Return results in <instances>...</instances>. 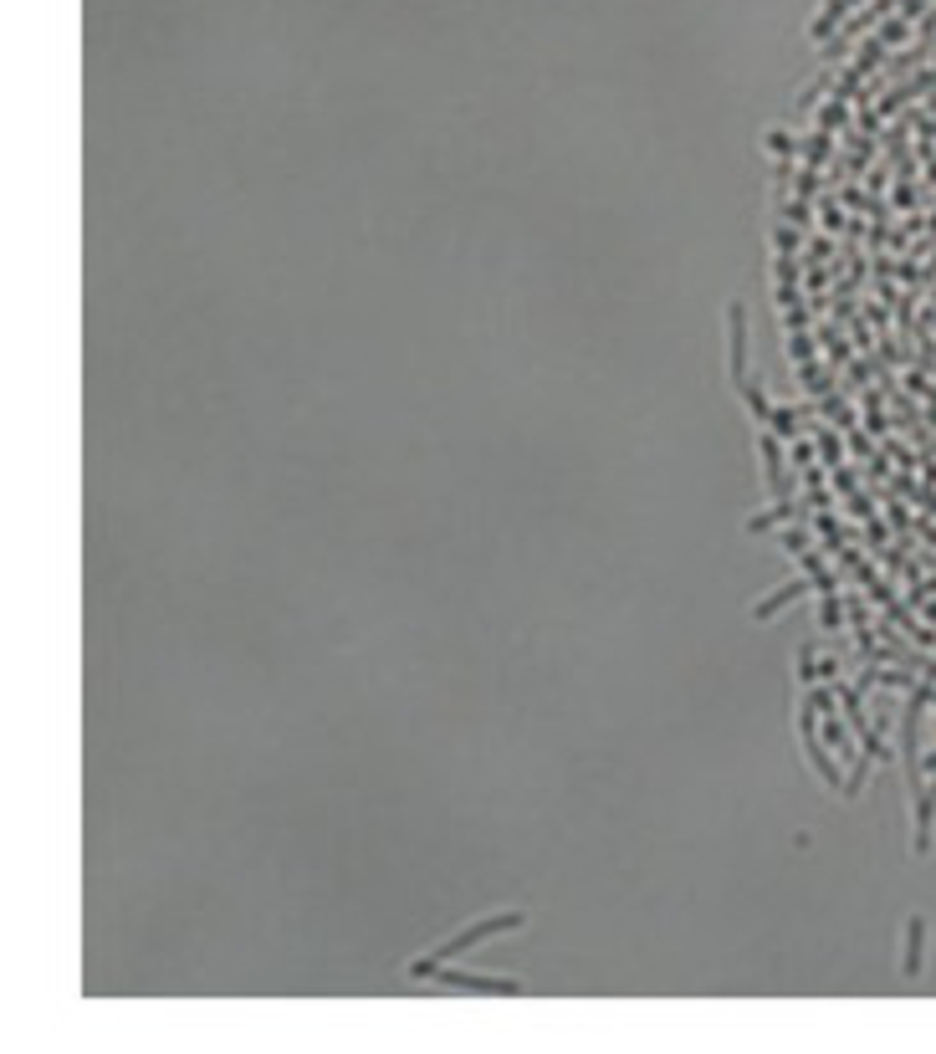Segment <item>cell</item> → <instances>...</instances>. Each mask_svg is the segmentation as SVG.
<instances>
[{
    "label": "cell",
    "mask_w": 936,
    "mask_h": 1054,
    "mask_svg": "<svg viewBox=\"0 0 936 1054\" xmlns=\"http://www.w3.org/2000/svg\"><path fill=\"white\" fill-rule=\"evenodd\" d=\"M814 655H819L814 645H804V650L793 655V676H798V686H814V681H819V661H814Z\"/></svg>",
    "instance_id": "cell-10"
},
{
    "label": "cell",
    "mask_w": 936,
    "mask_h": 1054,
    "mask_svg": "<svg viewBox=\"0 0 936 1054\" xmlns=\"http://www.w3.org/2000/svg\"><path fill=\"white\" fill-rule=\"evenodd\" d=\"M804 594H819V579H814V574L788 579V584H778L768 599H757V604H752V620H763V625H768V620H778V609H788L793 599H804Z\"/></svg>",
    "instance_id": "cell-4"
},
{
    "label": "cell",
    "mask_w": 936,
    "mask_h": 1054,
    "mask_svg": "<svg viewBox=\"0 0 936 1054\" xmlns=\"http://www.w3.org/2000/svg\"><path fill=\"white\" fill-rule=\"evenodd\" d=\"M931 824H936V783H926L916 799V840H911L916 855H931Z\"/></svg>",
    "instance_id": "cell-7"
},
{
    "label": "cell",
    "mask_w": 936,
    "mask_h": 1054,
    "mask_svg": "<svg viewBox=\"0 0 936 1054\" xmlns=\"http://www.w3.org/2000/svg\"><path fill=\"white\" fill-rule=\"evenodd\" d=\"M819 676L824 681H839V661H834V655H824V661H819Z\"/></svg>",
    "instance_id": "cell-13"
},
{
    "label": "cell",
    "mask_w": 936,
    "mask_h": 1054,
    "mask_svg": "<svg viewBox=\"0 0 936 1054\" xmlns=\"http://www.w3.org/2000/svg\"><path fill=\"white\" fill-rule=\"evenodd\" d=\"M926 968V916H911L906 921V957H901V973L906 978H921Z\"/></svg>",
    "instance_id": "cell-5"
},
{
    "label": "cell",
    "mask_w": 936,
    "mask_h": 1054,
    "mask_svg": "<svg viewBox=\"0 0 936 1054\" xmlns=\"http://www.w3.org/2000/svg\"><path fill=\"white\" fill-rule=\"evenodd\" d=\"M522 911H497V916H481V921H471V927H461V932H451L445 942H435V952H425V957H410V978L415 983H430L435 978V968L440 962H456L461 952H471V947H481V942H492V937H507V932H517L522 927Z\"/></svg>",
    "instance_id": "cell-1"
},
{
    "label": "cell",
    "mask_w": 936,
    "mask_h": 1054,
    "mask_svg": "<svg viewBox=\"0 0 936 1054\" xmlns=\"http://www.w3.org/2000/svg\"><path fill=\"white\" fill-rule=\"evenodd\" d=\"M727 323H732V384L747 379V313H742V302L727 307Z\"/></svg>",
    "instance_id": "cell-6"
},
{
    "label": "cell",
    "mask_w": 936,
    "mask_h": 1054,
    "mask_svg": "<svg viewBox=\"0 0 936 1054\" xmlns=\"http://www.w3.org/2000/svg\"><path fill=\"white\" fill-rule=\"evenodd\" d=\"M768 149H773V154H788V149H793V144H788V134H783V128H773V134H768Z\"/></svg>",
    "instance_id": "cell-12"
},
{
    "label": "cell",
    "mask_w": 936,
    "mask_h": 1054,
    "mask_svg": "<svg viewBox=\"0 0 936 1054\" xmlns=\"http://www.w3.org/2000/svg\"><path fill=\"white\" fill-rule=\"evenodd\" d=\"M430 983H435V988H451V993H492V998H517V993H522V983H517V978L466 973V968H456V962H440Z\"/></svg>",
    "instance_id": "cell-2"
},
{
    "label": "cell",
    "mask_w": 936,
    "mask_h": 1054,
    "mask_svg": "<svg viewBox=\"0 0 936 1054\" xmlns=\"http://www.w3.org/2000/svg\"><path fill=\"white\" fill-rule=\"evenodd\" d=\"M788 522H793V502H773L768 512L747 517V533H768V527H788Z\"/></svg>",
    "instance_id": "cell-8"
},
{
    "label": "cell",
    "mask_w": 936,
    "mask_h": 1054,
    "mask_svg": "<svg viewBox=\"0 0 936 1054\" xmlns=\"http://www.w3.org/2000/svg\"><path fill=\"white\" fill-rule=\"evenodd\" d=\"M819 630H829V635L844 630V599H839V589L819 594Z\"/></svg>",
    "instance_id": "cell-9"
},
{
    "label": "cell",
    "mask_w": 936,
    "mask_h": 1054,
    "mask_svg": "<svg viewBox=\"0 0 936 1054\" xmlns=\"http://www.w3.org/2000/svg\"><path fill=\"white\" fill-rule=\"evenodd\" d=\"M757 451H763V471H768V497L788 502V476H783V435L773 425L757 430Z\"/></svg>",
    "instance_id": "cell-3"
},
{
    "label": "cell",
    "mask_w": 936,
    "mask_h": 1054,
    "mask_svg": "<svg viewBox=\"0 0 936 1054\" xmlns=\"http://www.w3.org/2000/svg\"><path fill=\"white\" fill-rule=\"evenodd\" d=\"M783 548H788V558H804V553H809V533L788 522V527H783Z\"/></svg>",
    "instance_id": "cell-11"
}]
</instances>
